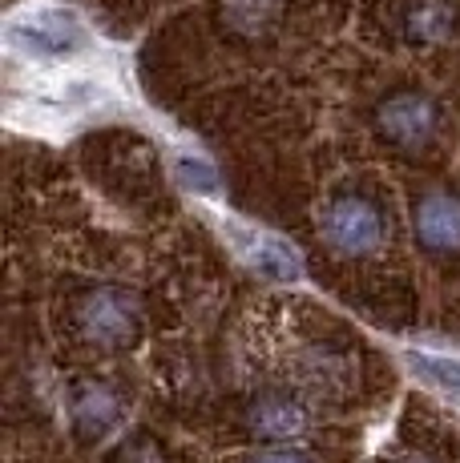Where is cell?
I'll return each instance as SVG.
<instances>
[{"label":"cell","instance_id":"cell-10","mask_svg":"<svg viewBox=\"0 0 460 463\" xmlns=\"http://www.w3.org/2000/svg\"><path fill=\"white\" fill-rule=\"evenodd\" d=\"M404 367H408L424 387L440 391L445 399L460 403V359L436 354V351H404Z\"/></svg>","mask_w":460,"mask_h":463},{"label":"cell","instance_id":"cell-12","mask_svg":"<svg viewBox=\"0 0 460 463\" xmlns=\"http://www.w3.org/2000/svg\"><path fill=\"white\" fill-rule=\"evenodd\" d=\"M178 177L190 190H198V194H215L218 190V174H215V165L210 162H202V157H190V154H182L178 157Z\"/></svg>","mask_w":460,"mask_h":463},{"label":"cell","instance_id":"cell-9","mask_svg":"<svg viewBox=\"0 0 460 463\" xmlns=\"http://www.w3.org/2000/svg\"><path fill=\"white\" fill-rule=\"evenodd\" d=\"M238 250L246 254V262H251V270L259 274V279L295 282L299 274H303L299 254L291 250L283 238H275V234H243V246H238Z\"/></svg>","mask_w":460,"mask_h":463},{"label":"cell","instance_id":"cell-14","mask_svg":"<svg viewBox=\"0 0 460 463\" xmlns=\"http://www.w3.org/2000/svg\"><path fill=\"white\" fill-rule=\"evenodd\" d=\"M251 463H311L307 456H299V451H259V456H254Z\"/></svg>","mask_w":460,"mask_h":463},{"label":"cell","instance_id":"cell-6","mask_svg":"<svg viewBox=\"0 0 460 463\" xmlns=\"http://www.w3.org/2000/svg\"><path fill=\"white\" fill-rule=\"evenodd\" d=\"M416 238L428 254L460 250V198L456 194H424L412 213Z\"/></svg>","mask_w":460,"mask_h":463},{"label":"cell","instance_id":"cell-3","mask_svg":"<svg viewBox=\"0 0 460 463\" xmlns=\"http://www.w3.org/2000/svg\"><path fill=\"white\" fill-rule=\"evenodd\" d=\"M376 129L396 149H428L440 133V105L424 89H396L376 105Z\"/></svg>","mask_w":460,"mask_h":463},{"label":"cell","instance_id":"cell-8","mask_svg":"<svg viewBox=\"0 0 460 463\" xmlns=\"http://www.w3.org/2000/svg\"><path fill=\"white\" fill-rule=\"evenodd\" d=\"M460 29V8L453 0H412L404 13V37L412 44H445Z\"/></svg>","mask_w":460,"mask_h":463},{"label":"cell","instance_id":"cell-15","mask_svg":"<svg viewBox=\"0 0 460 463\" xmlns=\"http://www.w3.org/2000/svg\"><path fill=\"white\" fill-rule=\"evenodd\" d=\"M400 463H428V459H416V456H408V459H400Z\"/></svg>","mask_w":460,"mask_h":463},{"label":"cell","instance_id":"cell-7","mask_svg":"<svg viewBox=\"0 0 460 463\" xmlns=\"http://www.w3.org/2000/svg\"><path fill=\"white\" fill-rule=\"evenodd\" d=\"M246 423L259 439H299L311 427V415L299 399L283 395V391H267L246 407Z\"/></svg>","mask_w":460,"mask_h":463},{"label":"cell","instance_id":"cell-4","mask_svg":"<svg viewBox=\"0 0 460 463\" xmlns=\"http://www.w3.org/2000/svg\"><path fill=\"white\" fill-rule=\"evenodd\" d=\"M8 44H16L21 52L41 61H61V57H73L77 49L85 44V29L73 13L65 8H33V13L16 16L8 24Z\"/></svg>","mask_w":460,"mask_h":463},{"label":"cell","instance_id":"cell-13","mask_svg":"<svg viewBox=\"0 0 460 463\" xmlns=\"http://www.w3.org/2000/svg\"><path fill=\"white\" fill-rule=\"evenodd\" d=\"M121 463H162V456H158V448L149 439H138L121 448Z\"/></svg>","mask_w":460,"mask_h":463},{"label":"cell","instance_id":"cell-1","mask_svg":"<svg viewBox=\"0 0 460 463\" xmlns=\"http://www.w3.org/2000/svg\"><path fill=\"white\" fill-rule=\"evenodd\" d=\"M73 326L93 346H129L141 331L138 298L121 287H93L77 298Z\"/></svg>","mask_w":460,"mask_h":463},{"label":"cell","instance_id":"cell-2","mask_svg":"<svg viewBox=\"0 0 460 463\" xmlns=\"http://www.w3.org/2000/svg\"><path fill=\"white\" fill-rule=\"evenodd\" d=\"M320 234L340 258H368L384 242V218L359 194H335L320 210Z\"/></svg>","mask_w":460,"mask_h":463},{"label":"cell","instance_id":"cell-11","mask_svg":"<svg viewBox=\"0 0 460 463\" xmlns=\"http://www.w3.org/2000/svg\"><path fill=\"white\" fill-rule=\"evenodd\" d=\"M271 13H275V0H226L230 24L243 33H259L271 21Z\"/></svg>","mask_w":460,"mask_h":463},{"label":"cell","instance_id":"cell-5","mask_svg":"<svg viewBox=\"0 0 460 463\" xmlns=\"http://www.w3.org/2000/svg\"><path fill=\"white\" fill-rule=\"evenodd\" d=\"M126 415V403L121 395L101 379H85V383H73L69 391V427L81 443H97L113 431Z\"/></svg>","mask_w":460,"mask_h":463}]
</instances>
